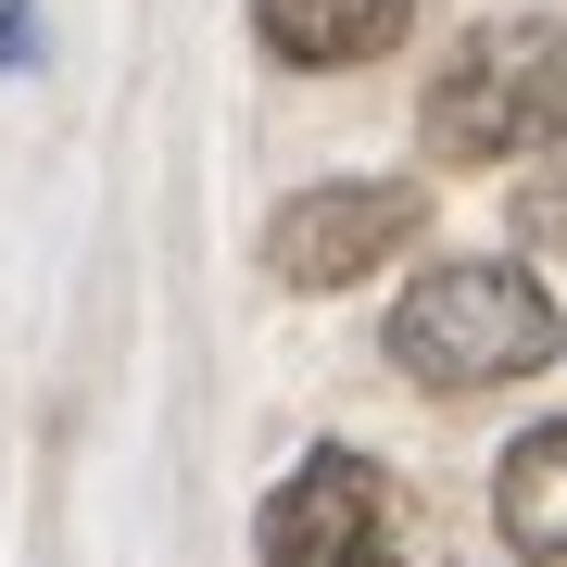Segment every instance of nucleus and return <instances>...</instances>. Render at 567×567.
Returning a JSON list of instances; mask_svg holds the SVG:
<instances>
[{
    "instance_id": "1",
    "label": "nucleus",
    "mask_w": 567,
    "mask_h": 567,
    "mask_svg": "<svg viewBox=\"0 0 567 567\" xmlns=\"http://www.w3.org/2000/svg\"><path fill=\"white\" fill-rule=\"evenodd\" d=\"M567 353V316L555 290L529 278V265H429V278L391 303V365H404L416 391H505V379H543Z\"/></svg>"
},
{
    "instance_id": "2",
    "label": "nucleus",
    "mask_w": 567,
    "mask_h": 567,
    "mask_svg": "<svg viewBox=\"0 0 567 567\" xmlns=\"http://www.w3.org/2000/svg\"><path fill=\"white\" fill-rule=\"evenodd\" d=\"M429 164H529L567 140V25L555 13H505L480 25L416 102Z\"/></svg>"
},
{
    "instance_id": "3",
    "label": "nucleus",
    "mask_w": 567,
    "mask_h": 567,
    "mask_svg": "<svg viewBox=\"0 0 567 567\" xmlns=\"http://www.w3.org/2000/svg\"><path fill=\"white\" fill-rule=\"evenodd\" d=\"M416 227H429V189H404V177L290 189V203L265 215V278H278V290H353V278H379Z\"/></svg>"
},
{
    "instance_id": "4",
    "label": "nucleus",
    "mask_w": 567,
    "mask_h": 567,
    "mask_svg": "<svg viewBox=\"0 0 567 567\" xmlns=\"http://www.w3.org/2000/svg\"><path fill=\"white\" fill-rule=\"evenodd\" d=\"M265 567H391V492L365 454H303L265 492Z\"/></svg>"
},
{
    "instance_id": "5",
    "label": "nucleus",
    "mask_w": 567,
    "mask_h": 567,
    "mask_svg": "<svg viewBox=\"0 0 567 567\" xmlns=\"http://www.w3.org/2000/svg\"><path fill=\"white\" fill-rule=\"evenodd\" d=\"M265 51L278 63H316V76H341V63H379L391 39L416 25V0H252Z\"/></svg>"
},
{
    "instance_id": "6",
    "label": "nucleus",
    "mask_w": 567,
    "mask_h": 567,
    "mask_svg": "<svg viewBox=\"0 0 567 567\" xmlns=\"http://www.w3.org/2000/svg\"><path fill=\"white\" fill-rule=\"evenodd\" d=\"M492 505H505L517 555H567V416H555V429H529V442L492 466Z\"/></svg>"
},
{
    "instance_id": "7",
    "label": "nucleus",
    "mask_w": 567,
    "mask_h": 567,
    "mask_svg": "<svg viewBox=\"0 0 567 567\" xmlns=\"http://www.w3.org/2000/svg\"><path fill=\"white\" fill-rule=\"evenodd\" d=\"M517 240H529V252H567V152L517 189Z\"/></svg>"
},
{
    "instance_id": "8",
    "label": "nucleus",
    "mask_w": 567,
    "mask_h": 567,
    "mask_svg": "<svg viewBox=\"0 0 567 567\" xmlns=\"http://www.w3.org/2000/svg\"><path fill=\"white\" fill-rule=\"evenodd\" d=\"M0 76H39V0H0Z\"/></svg>"
}]
</instances>
